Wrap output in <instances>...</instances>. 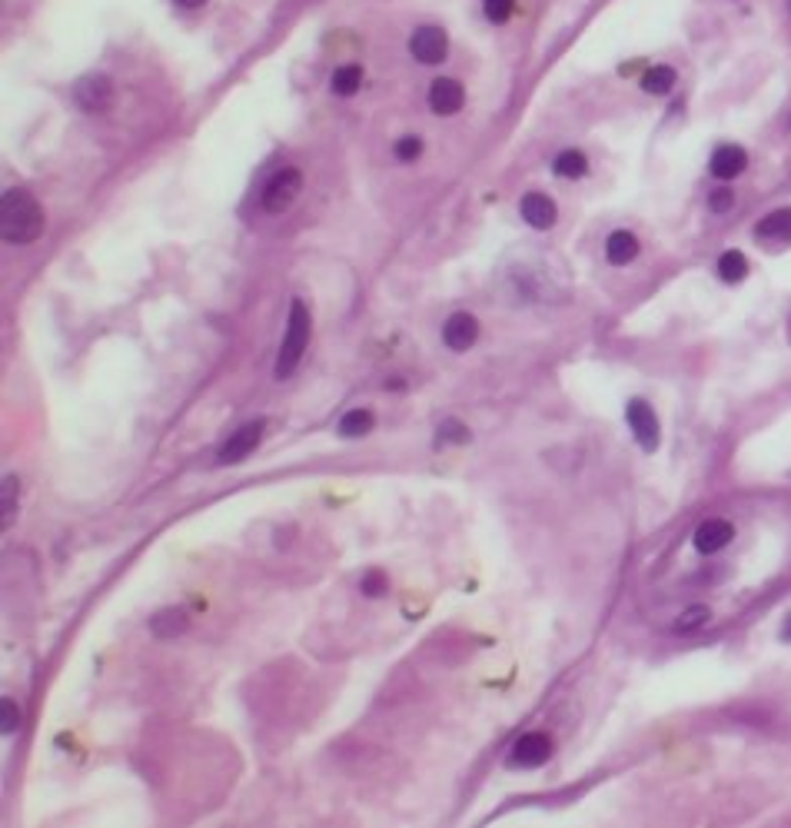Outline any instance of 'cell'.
<instances>
[{"instance_id": "obj_1", "label": "cell", "mask_w": 791, "mask_h": 828, "mask_svg": "<svg viewBox=\"0 0 791 828\" xmlns=\"http://www.w3.org/2000/svg\"><path fill=\"white\" fill-rule=\"evenodd\" d=\"M44 233V210L27 190H4L0 197V237L4 243L27 247Z\"/></svg>"}, {"instance_id": "obj_2", "label": "cell", "mask_w": 791, "mask_h": 828, "mask_svg": "<svg viewBox=\"0 0 791 828\" xmlns=\"http://www.w3.org/2000/svg\"><path fill=\"white\" fill-rule=\"evenodd\" d=\"M310 329H313V323H310V310H306V303L293 300L289 303L287 337H283V346H279V353H277V366H273L277 379H289L293 377V369L300 366L303 353H306V346H310Z\"/></svg>"}, {"instance_id": "obj_3", "label": "cell", "mask_w": 791, "mask_h": 828, "mask_svg": "<svg viewBox=\"0 0 791 828\" xmlns=\"http://www.w3.org/2000/svg\"><path fill=\"white\" fill-rule=\"evenodd\" d=\"M303 190V174L300 170H293V166H287V170H277V174L266 180L263 187V210L266 214H283L289 203L300 197Z\"/></svg>"}, {"instance_id": "obj_4", "label": "cell", "mask_w": 791, "mask_h": 828, "mask_svg": "<svg viewBox=\"0 0 791 828\" xmlns=\"http://www.w3.org/2000/svg\"><path fill=\"white\" fill-rule=\"evenodd\" d=\"M263 429L266 423L263 419H253V423H246V426H239L230 440L220 446V452H216V463L220 466H233L239 463V459H246L256 446H260V440H263Z\"/></svg>"}, {"instance_id": "obj_5", "label": "cell", "mask_w": 791, "mask_h": 828, "mask_svg": "<svg viewBox=\"0 0 791 828\" xmlns=\"http://www.w3.org/2000/svg\"><path fill=\"white\" fill-rule=\"evenodd\" d=\"M74 101H77V107H80V110L103 113L113 103L110 77H103V74L80 77V80H77V87H74Z\"/></svg>"}, {"instance_id": "obj_6", "label": "cell", "mask_w": 791, "mask_h": 828, "mask_svg": "<svg viewBox=\"0 0 791 828\" xmlns=\"http://www.w3.org/2000/svg\"><path fill=\"white\" fill-rule=\"evenodd\" d=\"M628 426H632V436H635V442H639L645 452H655L658 450V416L652 413V406L645 400H632L628 402Z\"/></svg>"}, {"instance_id": "obj_7", "label": "cell", "mask_w": 791, "mask_h": 828, "mask_svg": "<svg viewBox=\"0 0 791 828\" xmlns=\"http://www.w3.org/2000/svg\"><path fill=\"white\" fill-rule=\"evenodd\" d=\"M549 755H553V739H549L545 732H526V735L513 745L509 766L513 768H539Z\"/></svg>"}, {"instance_id": "obj_8", "label": "cell", "mask_w": 791, "mask_h": 828, "mask_svg": "<svg viewBox=\"0 0 791 828\" xmlns=\"http://www.w3.org/2000/svg\"><path fill=\"white\" fill-rule=\"evenodd\" d=\"M409 51L419 63H442L446 61V51H449V40H446V30L440 27H419L409 40Z\"/></svg>"}, {"instance_id": "obj_9", "label": "cell", "mask_w": 791, "mask_h": 828, "mask_svg": "<svg viewBox=\"0 0 791 828\" xmlns=\"http://www.w3.org/2000/svg\"><path fill=\"white\" fill-rule=\"evenodd\" d=\"M463 103H465L463 84H456L452 77L432 80V87H429V110L440 113V117H452L456 110H463Z\"/></svg>"}, {"instance_id": "obj_10", "label": "cell", "mask_w": 791, "mask_h": 828, "mask_svg": "<svg viewBox=\"0 0 791 828\" xmlns=\"http://www.w3.org/2000/svg\"><path fill=\"white\" fill-rule=\"evenodd\" d=\"M731 536H735V529H731L729 519H705L702 526L695 529L691 542H695V549L702 552V556H715V552H722L729 546Z\"/></svg>"}, {"instance_id": "obj_11", "label": "cell", "mask_w": 791, "mask_h": 828, "mask_svg": "<svg viewBox=\"0 0 791 828\" xmlns=\"http://www.w3.org/2000/svg\"><path fill=\"white\" fill-rule=\"evenodd\" d=\"M479 339V323H476V316H469V313H456V316H449L446 320V327H442V343L449 346V350H456V353H465L472 343Z\"/></svg>"}, {"instance_id": "obj_12", "label": "cell", "mask_w": 791, "mask_h": 828, "mask_svg": "<svg viewBox=\"0 0 791 828\" xmlns=\"http://www.w3.org/2000/svg\"><path fill=\"white\" fill-rule=\"evenodd\" d=\"M745 166H748V153L741 150L739 143H722V147L712 153V160H708V170H712L718 180H735Z\"/></svg>"}, {"instance_id": "obj_13", "label": "cell", "mask_w": 791, "mask_h": 828, "mask_svg": "<svg viewBox=\"0 0 791 828\" xmlns=\"http://www.w3.org/2000/svg\"><path fill=\"white\" fill-rule=\"evenodd\" d=\"M519 214H522V220H526L529 226H536V230H549V226L555 223L559 210H555V203L549 200L545 193H526L522 203H519Z\"/></svg>"}, {"instance_id": "obj_14", "label": "cell", "mask_w": 791, "mask_h": 828, "mask_svg": "<svg viewBox=\"0 0 791 828\" xmlns=\"http://www.w3.org/2000/svg\"><path fill=\"white\" fill-rule=\"evenodd\" d=\"M639 256V239L632 237L628 230H616L612 237L605 239V260L612 266H626Z\"/></svg>"}, {"instance_id": "obj_15", "label": "cell", "mask_w": 791, "mask_h": 828, "mask_svg": "<svg viewBox=\"0 0 791 828\" xmlns=\"http://www.w3.org/2000/svg\"><path fill=\"white\" fill-rule=\"evenodd\" d=\"M190 629V615L183 609H164L150 619V632L157 639H176Z\"/></svg>"}, {"instance_id": "obj_16", "label": "cell", "mask_w": 791, "mask_h": 828, "mask_svg": "<svg viewBox=\"0 0 791 828\" xmlns=\"http://www.w3.org/2000/svg\"><path fill=\"white\" fill-rule=\"evenodd\" d=\"M755 237L768 239V243H788V239H791V210L768 214L762 223L755 226Z\"/></svg>"}, {"instance_id": "obj_17", "label": "cell", "mask_w": 791, "mask_h": 828, "mask_svg": "<svg viewBox=\"0 0 791 828\" xmlns=\"http://www.w3.org/2000/svg\"><path fill=\"white\" fill-rule=\"evenodd\" d=\"M373 429H376V416L369 413V410H350L339 419V436L343 440H359V436L373 433Z\"/></svg>"}, {"instance_id": "obj_18", "label": "cell", "mask_w": 791, "mask_h": 828, "mask_svg": "<svg viewBox=\"0 0 791 828\" xmlns=\"http://www.w3.org/2000/svg\"><path fill=\"white\" fill-rule=\"evenodd\" d=\"M672 87H675V70H672V67H666V63L649 67V70H645V77H642V90H645V93H655V97L668 93Z\"/></svg>"}, {"instance_id": "obj_19", "label": "cell", "mask_w": 791, "mask_h": 828, "mask_svg": "<svg viewBox=\"0 0 791 828\" xmlns=\"http://www.w3.org/2000/svg\"><path fill=\"white\" fill-rule=\"evenodd\" d=\"M553 174L555 176H565V180H578V176L589 174V160H585V153L565 150V153H559V157H555Z\"/></svg>"}, {"instance_id": "obj_20", "label": "cell", "mask_w": 791, "mask_h": 828, "mask_svg": "<svg viewBox=\"0 0 791 828\" xmlns=\"http://www.w3.org/2000/svg\"><path fill=\"white\" fill-rule=\"evenodd\" d=\"M359 84H363V70H359L356 63H343V67H336L329 87H333L336 97H352V93L359 90Z\"/></svg>"}, {"instance_id": "obj_21", "label": "cell", "mask_w": 791, "mask_h": 828, "mask_svg": "<svg viewBox=\"0 0 791 828\" xmlns=\"http://www.w3.org/2000/svg\"><path fill=\"white\" fill-rule=\"evenodd\" d=\"M718 276L725 280V283H741L745 276H748V260H745V253L741 250H729L718 256Z\"/></svg>"}, {"instance_id": "obj_22", "label": "cell", "mask_w": 791, "mask_h": 828, "mask_svg": "<svg viewBox=\"0 0 791 828\" xmlns=\"http://www.w3.org/2000/svg\"><path fill=\"white\" fill-rule=\"evenodd\" d=\"M482 11L489 24H505L515 13V0H482Z\"/></svg>"}, {"instance_id": "obj_23", "label": "cell", "mask_w": 791, "mask_h": 828, "mask_svg": "<svg viewBox=\"0 0 791 828\" xmlns=\"http://www.w3.org/2000/svg\"><path fill=\"white\" fill-rule=\"evenodd\" d=\"M705 622H708V609H705V605H689L685 613L678 615L675 632H695V629L705 626Z\"/></svg>"}, {"instance_id": "obj_24", "label": "cell", "mask_w": 791, "mask_h": 828, "mask_svg": "<svg viewBox=\"0 0 791 828\" xmlns=\"http://www.w3.org/2000/svg\"><path fill=\"white\" fill-rule=\"evenodd\" d=\"M392 153H396V160H402V164H413L416 157L423 153V140L419 137H400L396 140V147H392Z\"/></svg>"}, {"instance_id": "obj_25", "label": "cell", "mask_w": 791, "mask_h": 828, "mask_svg": "<svg viewBox=\"0 0 791 828\" xmlns=\"http://www.w3.org/2000/svg\"><path fill=\"white\" fill-rule=\"evenodd\" d=\"M359 589H363L366 599H379V596H386V576L379 569H369L363 582H359Z\"/></svg>"}, {"instance_id": "obj_26", "label": "cell", "mask_w": 791, "mask_h": 828, "mask_svg": "<svg viewBox=\"0 0 791 828\" xmlns=\"http://www.w3.org/2000/svg\"><path fill=\"white\" fill-rule=\"evenodd\" d=\"M436 440L440 442H465L469 440V433H465L463 423H456V419H446L440 429H436Z\"/></svg>"}, {"instance_id": "obj_27", "label": "cell", "mask_w": 791, "mask_h": 828, "mask_svg": "<svg viewBox=\"0 0 791 828\" xmlns=\"http://www.w3.org/2000/svg\"><path fill=\"white\" fill-rule=\"evenodd\" d=\"M13 492H17V479L7 476L4 479V526H11L13 519Z\"/></svg>"}, {"instance_id": "obj_28", "label": "cell", "mask_w": 791, "mask_h": 828, "mask_svg": "<svg viewBox=\"0 0 791 828\" xmlns=\"http://www.w3.org/2000/svg\"><path fill=\"white\" fill-rule=\"evenodd\" d=\"M731 203H735V197H731V190H715V193L708 197V207H712L715 214H729Z\"/></svg>"}, {"instance_id": "obj_29", "label": "cell", "mask_w": 791, "mask_h": 828, "mask_svg": "<svg viewBox=\"0 0 791 828\" xmlns=\"http://www.w3.org/2000/svg\"><path fill=\"white\" fill-rule=\"evenodd\" d=\"M17 705L11 702V699H4V735H11L13 728H17Z\"/></svg>"}, {"instance_id": "obj_30", "label": "cell", "mask_w": 791, "mask_h": 828, "mask_svg": "<svg viewBox=\"0 0 791 828\" xmlns=\"http://www.w3.org/2000/svg\"><path fill=\"white\" fill-rule=\"evenodd\" d=\"M781 639L785 642L791 639V613H788V619H785V626H781Z\"/></svg>"}, {"instance_id": "obj_31", "label": "cell", "mask_w": 791, "mask_h": 828, "mask_svg": "<svg viewBox=\"0 0 791 828\" xmlns=\"http://www.w3.org/2000/svg\"><path fill=\"white\" fill-rule=\"evenodd\" d=\"M176 4H180V7H203L206 0H176Z\"/></svg>"}, {"instance_id": "obj_32", "label": "cell", "mask_w": 791, "mask_h": 828, "mask_svg": "<svg viewBox=\"0 0 791 828\" xmlns=\"http://www.w3.org/2000/svg\"><path fill=\"white\" fill-rule=\"evenodd\" d=\"M788 11H791V0H788Z\"/></svg>"}]
</instances>
